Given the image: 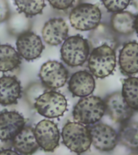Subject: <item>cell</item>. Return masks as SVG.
<instances>
[{
    "mask_svg": "<svg viewBox=\"0 0 138 155\" xmlns=\"http://www.w3.org/2000/svg\"><path fill=\"white\" fill-rule=\"evenodd\" d=\"M39 77L44 86L56 90L65 85L68 79V72L62 64L48 61L42 66Z\"/></svg>",
    "mask_w": 138,
    "mask_h": 155,
    "instance_id": "8",
    "label": "cell"
},
{
    "mask_svg": "<svg viewBox=\"0 0 138 155\" xmlns=\"http://www.w3.org/2000/svg\"><path fill=\"white\" fill-rule=\"evenodd\" d=\"M120 143L131 150H138V122L124 124L119 132Z\"/></svg>",
    "mask_w": 138,
    "mask_h": 155,
    "instance_id": "20",
    "label": "cell"
},
{
    "mask_svg": "<svg viewBox=\"0 0 138 155\" xmlns=\"http://www.w3.org/2000/svg\"><path fill=\"white\" fill-rule=\"evenodd\" d=\"M75 0H48L50 5L57 10H64L70 8L73 4Z\"/></svg>",
    "mask_w": 138,
    "mask_h": 155,
    "instance_id": "26",
    "label": "cell"
},
{
    "mask_svg": "<svg viewBox=\"0 0 138 155\" xmlns=\"http://www.w3.org/2000/svg\"><path fill=\"white\" fill-rule=\"evenodd\" d=\"M103 4L109 12H120L127 7L131 0H102Z\"/></svg>",
    "mask_w": 138,
    "mask_h": 155,
    "instance_id": "25",
    "label": "cell"
},
{
    "mask_svg": "<svg viewBox=\"0 0 138 155\" xmlns=\"http://www.w3.org/2000/svg\"><path fill=\"white\" fill-rule=\"evenodd\" d=\"M8 26L12 34L20 35L29 31L31 27L29 17L22 12L12 15L10 18Z\"/></svg>",
    "mask_w": 138,
    "mask_h": 155,
    "instance_id": "24",
    "label": "cell"
},
{
    "mask_svg": "<svg viewBox=\"0 0 138 155\" xmlns=\"http://www.w3.org/2000/svg\"><path fill=\"white\" fill-rule=\"evenodd\" d=\"M89 53L88 42L79 35L66 39L61 49L62 60L71 67L82 65L87 60Z\"/></svg>",
    "mask_w": 138,
    "mask_h": 155,
    "instance_id": "4",
    "label": "cell"
},
{
    "mask_svg": "<svg viewBox=\"0 0 138 155\" xmlns=\"http://www.w3.org/2000/svg\"><path fill=\"white\" fill-rule=\"evenodd\" d=\"M105 109L113 121L124 123L133 116L134 110L126 103L121 93L115 92L107 97Z\"/></svg>",
    "mask_w": 138,
    "mask_h": 155,
    "instance_id": "12",
    "label": "cell"
},
{
    "mask_svg": "<svg viewBox=\"0 0 138 155\" xmlns=\"http://www.w3.org/2000/svg\"><path fill=\"white\" fill-rule=\"evenodd\" d=\"M135 15L129 12H120L112 15L111 26L115 31L121 35H130L135 31Z\"/></svg>",
    "mask_w": 138,
    "mask_h": 155,
    "instance_id": "18",
    "label": "cell"
},
{
    "mask_svg": "<svg viewBox=\"0 0 138 155\" xmlns=\"http://www.w3.org/2000/svg\"><path fill=\"white\" fill-rule=\"evenodd\" d=\"M102 14L99 8L89 3L77 5L71 12L69 19L71 25L80 31L95 29L99 24Z\"/></svg>",
    "mask_w": 138,
    "mask_h": 155,
    "instance_id": "5",
    "label": "cell"
},
{
    "mask_svg": "<svg viewBox=\"0 0 138 155\" xmlns=\"http://www.w3.org/2000/svg\"><path fill=\"white\" fill-rule=\"evenodd\" d=\"M135 30H136V33L138 35V15L136 18V21H135Z\"/></svg>",
    "mask_w": 138,
    "mask_h": 155,
    "instance_id": "29",
    "label": "cell"
},
{
    "mask_svg": "<svg viewBox=\"0 0 138 155\" xmlns=\"http://www.w3.org/2000/svg\"><path fill=\"white\" fill-rule=\"evenodd\" d=\"M16 44L19 56L27 61L39 58L44 48L41 37L30 31L19 35Z\"/></svg>",
    "mask_w": 138,
    "mask_h": 155,
    "instance_id": "9",
    "label": "cell"
},
{
    "mask_svg": "<svg viewBox=\"0 0 138 155\" xmlns=\"http://www.w3.org/2000/svg\"><path fill=\"white\" fill-rule=\"evenodd\" d=\"M25 124L23 116L16 111H5L0 113V140H12Z\"/></svg>",
    "mask_w": 138,
    "mask_h": 155,
    "instance_id": "11",
    "label": "cell"
},
{
    "mask_svg": "<svg viewBox=\"0 0 138 155\" xmlns=\"http://www.w3.org/2000/svg\"><path fill=\"white\" fill-rule=\"evenodd\" d=\"M1 155H19V153L16 151L10 150V149H5L1 150L0 151Z\"/></svg>",
    "mask_w": 138,
    "mask_h": 155,
    "instance_id": "28",
    "label": "cell"
},
{
    "mask_svg": "<svg viewBox=\"0 0 138 155\" xmlns=\"http://www.w3.org/2000/svg\"><path fill=\"white\" fill-rule=\"evenodd\" d=\"M92 144L101 151H109L116 147L118 136L111 127L103 124L92 126L90 129Z\"/></svg>",
    "mask_w": 138,
    "mask_h": 155,
    "instance_id": "10",
    "label": "cell"
},
{
    "mask_svg": "<svg viewBox=\"0 0 138 155\" xmlns=\"http://www.w3.org/2000/svg\"><path fill=\"white\" fill-rule=\"evenodd\" d=\"M68 102L66 97L55 91L45 92L39 96L34 107L39 114L49 119L63 116L67 109Z\"/></svg>",
    "mask_w": 138,
    "mask_h": 155,
    "instance_id": "6",
    "label": "cell"
},
{
    "mask_svg": "<svg viewBox=\"0 0 138 155\" xmlns=\"http://www.w3.org/2000/svg\"><path fill=\"white\" fill-rule=\"evenodd\" d=\"M95 85L92 74L87 71H80L72 75L69 82V90L75 96L86 97L94 91Z\"/></svg>",
    "mask_w": 138,
    "mask_h": 155,
    "instance_id": "15",
    "label": "cell"
},
{
    "mask_svg": "<svg viewBox=\"0 0 138 155\" xmlns=\"http://www.w3.org/2000/svg\"><path fill=\"white\" fill-rule=\"evenodd\" d=\"M21 83L14 76L0 77V104L9 106L16 104L21 97Z\"/></svg>",
    "mask_w": 138,
    "mask_h": 155,
    "instance_id": "14",
    "label": "cell"
},
{
    "mask_svg": "<svg viewBox=\"0 0 138 155\" xmlns=\"http://www.w3.org/2000/svg\"><path fill=\"white\" fill-rule=\"evenodd\" d=\"M134 5L136 6V7L138 8V0H132Z\"/></svg>",
    "mask_w": 138,
    "mask_h": 155,
    "instance_id": "30",
    "label": "cell"
},
{
    "mask_svg": "<svg viewBox=\"0 0 138 155\" xmlns=\"http://www.w3.org/2000/svg\"><path fill=\"white\" fill-rule=\"evenodd\" d=\"M105 110V102L99 97H84L74 107L73 116L80 124H95L102 119Z\"/></svg>",
    "mask_w": 138,
    "mask_h": 155,
    "instance_id": "3",
    "label": "cell"
},
{
    "mask_svg": "<svg viewBox=\"0 0 138 155\" xmlns=\"http://www.w3.org/2000/svg\"><path fill=\"white\" fill-rule=\"evenodd\" d=\"M9 7L7 0H0V23L9 18Z\"/></svg>",
    "mask_w": 138,
    "mask_h": 155,
    "instance_id": "27",
    "label": "cell"
},
{
    "mask_svg": "<svg viewBox=\"0 0 138 155\" xmlns=\"http://www.w3.org/2000/svg\"><path fill=\"white\" fill-rule=\"evenodd\" d=\"M107 25L104 24L98 25L94 29L90 37L91 44L93 46L96 48L103 44H107L111 47L113 44L116 43L115 38Z\"/></svg>",
    "mask_w": 138,
    "mask_h": 155,
    "instance_id": "22",
    "label": "cell"
},
{
    "mask_svg": "<svg viewBox=\"0 0 138 155\" xmlns=\"http://www.w3.org/2000/svg\"><path fill=\"white\" fill-rule=\"evenodd\" d=\"M34 134L39 147L46 152H53L58 148L60 133L57 125L53 121L43 120L34 129Z\"/></svg>",
    "mask_w": 138,
    "mask_h": 155,
    "instance_id": "7",
    "label": "cell"
},
{
    "mask_svg": "<svg viewBox=\"0 0 138 155\" xmlns=\"http://www.w3.org/2000/svg\"><path fill=\"white\" fill-rule=\"evenodd\" d=\"M12 140L15 151L23 155H32L39 147L35 136L34 128L30 126H24Z\"/></svg>",
    "mask_w": 138,
    "mask_h": 155,
    "instance_id": "16",
    "label": "cell"
},
{
    "mask_svg": "<svg viewBox=\"0 0 138 155\" xmlns=\"http://www.w3.org/2000/svg\"><path fill=\"white\" fill-rule=\"evenodd\" d=\"M62 136L66 147L77 153L87 151L92 143L89 129L79 122H70L66 124Z\"/></svg>",
    "mask_w": 138,
    "mask_h": 155,
    "instance_id": "2",
    "label": "cell"
},
{
    "mask_svg": "<svg viewBox=\"0 0 138 155\" xmlns=\"http://www.w3.org/2000/svg\"><path fill=\"white\" fill-rule=\"evenodd\" d=\"M121 94L129 106L134 110H138V78L125 79Z\"/></svg>",
    "mask_w": 138,
    "mask_h": 155,
    "instance_id": "21",
    "label": "cell"
},
{
    "mask_svg": "<svg viewBox=\"0 0 138 155\" xmlns=\"http://www.w3.org/2000/svg\"><path fill=\"white\" fill-rule=\"evenodd\" d=\"M19 12L28 17L41 14L45 7L44 0H14Z\"/></svg>",
    "mask_w": 138,
    "mask_h": 155,
    "instance_id": "23",
    "label": "cell"
},
{
    "mask_svg": "<svg viewBox=\"0 0 138 155\" xmlns=\"http://www.w3.org/2000/svg\"><path fill=\"white\" fill-rule=\"evenodd\" d=\"M119 64L122 72L126 74L138 73V43L130 42L124 45L119 53Z\"/></svg>",
    "mask_w": 138,
    "mask_h": 155,
    "instance_id": "17",
    "label": "cell"
},
{
    "mask_svg": "<svg viewBox=\"0 0 138 155\" xmlns=\"http://www.w3.org/2000/svg\"><path fill=\"white\" fill-rule=\"evenodd\" d=\"M116 66V56L113 48L103 44L95 48L90 54L88 67L96 77L103 79L110 75Z\"/></svg>",
    "mask_w": 138,
    "mask_h": 155,
    "instance_id": "1",
    "label": "cell"
},
{
    "mask_svg": "<svg viewBox=\"0 0 138 155\" xmlns=\"http://www.w3.org/2000/svg\"><path fill=\"white\" fill-rule=\"evenodd\" d=\"M21 63V56L13 47L9 45H0V72L14 70Z\"/></svg>",
    "mask_w": 138,
    "mask_h": 155,
    "instance_id": "19",
    "label": "cell"
},
{
    "mask_svg": "<svg viewBox=\"0 0 138 155\" xmlns=\"http://www.w3.org/2000/svg\"><path fill=\"white\" fill-rule=\"evenodd\" d=\"M69 27L64 19L53 18L44 24L42 34L44 41L51 46H57L66 40Z\"/></svg>",
    "mask_w": 138,
    "mask_h": 155,
    "instance_id": "13",
    "label": "cell"
}]
</instances>
